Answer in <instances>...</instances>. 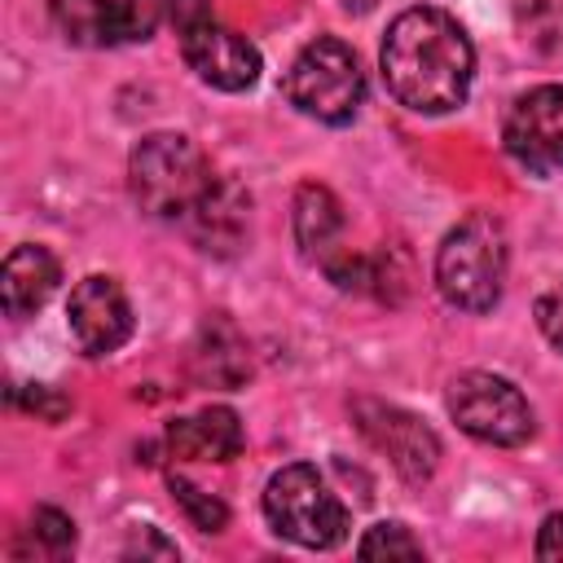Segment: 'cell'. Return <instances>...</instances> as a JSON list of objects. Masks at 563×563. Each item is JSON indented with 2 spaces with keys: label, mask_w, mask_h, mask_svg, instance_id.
Listing matches in <instances>:
<instances>
[{
  "label": "cell",
  "mask_w": 563,
  "mask_h": 563,
  "mask_svg": "<svg viewBox=\"0 0 563 563\" xmlns=\"http://www.w3.org/2000/svg\"><path fill=\"white\" fill-rule=\"evenodd\" d=\"M48 18L70 44L114 48L150 40L163 18V0H48Z\"/></svg>",
  "instance_id": "9c48e42d"
},
{
  "label": "cell",
  "mask_w": 563,
  "mask_h": 563,
  "mask_svg": "<svg viewBox=\"0 0 563 563\" xmlns=\"http://www.w3.org/2000/svg\"><path fill=\"white\" fill-rule=\"evenodd\" d=\"M62 282V264L48 246L40 242H22L4 255V268H0V303H4V317L9 321H26L31 312H40L48 303V295L57 290Z\"/></svg>",
  "instance_id": "4fadbf2b"
},
{
  "label": "cell",
  "mask_w": 563,
  "mask_h": 563,
  "mask_svg": "<svg viewBox=\"0 0 563 563\" xmlns=\"http://www.w3.org/2000/svg\"><path fill=\"white\" fill-rule=\"evenodd\" d=\"M378 66L387 92L418 114H449L466 101L475 79V48L462 22L444 9L413 4L391 18Z\"/></svg>",
  "instance_id": "6da1fadb"
},
{
  "label": "cell",
  "mask_w": 563,
  "mask_h": 563,
  "mask_svg": "<svg viewBox=\"0 0 563 563\" xmlns=\"http://www.w3.org/2000/svg\"><path fill=\"white\" fill-rule=\"evenodd\" d=\"M9 400H13V405H22L26 413L44 418V422H57V418H66V413H70V400H66V396H57V391H53V387H44V383L13 387V391H9Z\"/></svg>",
  "instance_id": "d6986e66"
},
{
  "label": "cell",
  "mask_w": 563,
  "mask_h": 563,
  "mask_svg": "<svg viewBox=\"0 0 563 563\" xmlns=\"http://www.w3.org/2000/svg\"><path fill=\"white\" fill-rule=\"evenodd\" d=\"M163 444L180 462H233L246 444V431H242V418L229 405H207L202 413L167 422Z\"/></svg>",
  "instance_id": "7c38bea8"
},
{
  "label": "cell",
  "mask_w": 563,
  "mask_h": 563,
  "mask_svg": "<svg viewBox=\"0 0 563 563\" xmlns=\"http://www.w3.org/2000/svg\"><path fill=\"white\" fill-rule=\"evenodd\" d=\"M356 554L361 559H422V541L405 523L387 519V523L365 528V537L356 541Z\"/></svg>",
  "instance_id": "ac0fdd59"
},
{
  "label": "cell",
  "mask_w": 563,
  "mask_h": 563,
  "mask_svg": "<svg viewBox=\"0 0 563 563\" xmlns=\"http://www.w3.org/2000/svg\"><path fill=\"white\" fill-rule=\"evenodd\" d=\"M75 550V519L57 506H35L22 541L13 545L18 559H66Z\"/></svg>",
  "instance_id": "2e32d148"
},
{
  "label": "cell",
  "mask_w": 563,
  "mask_h": 563,
  "mask_svg": "<svg viewBox=\"0 0 563 563\" xmlns=\"http://www.w3.org/2000/svg\"><path fill=\"white\" fill-rule=\"evenodd\" d=\"M537 559L541 563H563V510L545 515V523L537 532Z\"/></svg>",
  "instance_id": "7402d4cb"
},
{
  "label": "cell",
  "mask_w": 563,
  "mask_h": 563,
  "mask_svg": "<svg viewBox=\"0 0 563 563\" xmlns=\"http://www.w3.org/2000/svg\"><path fill=\"white\" fill-rule=\"evenodd\" d=\"M123 559H176V545L163 541L158 528H136L132 541L123 545Z\"/></svg>",
  "instance_id": "44dd1931"
},
{
  "label": "cell",
  "mask_w": 563,
  "mask_h": 563,
  "mask_svg": "<svg viewBox=\"0 0 563 563\" xmlns=\"http://www.w3.org/2000/svg\"><path fill=\"white\" fill-rule=\"evenodd\" d=\"M167 18H172L176 31H185V26H194V22L216 18V9H211V0H167Z\"/></svg>",
  "instance_id": "603a6c76"
},
{
  "label": "cell",
  "mask_w": 563,
  "mask_h": 563,
  "mask_svg": "<svg viewBox=\"0 0 563 563\" xmlns=\"http://www.w3.org/2000/svg\"><path fill=\"white\" fill-rule=\"evenodd\" d=\"M216 172L207 154L185 136V132H150L136 141L128 158V189L132 202L150 220H172L185 224L202 198L216 189Z\"/></svg>",
  "instance_id": "7a4b0ae2"
},
{
  "label": "cell",
  "mask_w": 563,
  "mask_h": 563,
  "mask_svg": "<svg viewBox=\"0 0 563 563\" xmlns=\"http://www.w3.org/2000/svg\"><path fill=\"white\" fill-rule=\"evenodd\" d=\"M66 325L84 356H110L132 339L136 317H132L123 286L106 273H92V277L75 282L70 303H66Z\"/></svg>",
  "instance_id": "30bf717a"
},
{
  "label": "cell",
  "mask_w": 563,
  "mask_h": 563,
  "mask_svg": "<svg viewBox=\"0 0 563 563\" xmlns=\"http://www.w3.org/2000/svg\"><path fill=\"white\" fill-rule=\"evenodd\" d=\"M352 418H356V431L396 466L400 479L422 484L435 475L440 440L418 413L387 405V400H374V396H361V400H352Z\"/></svg>",
  "instance_id": "52a82bcc"
},
{
  "label": "cell",
  "mask_w": 563,
  "mask_h": 563,
  "mask_svg": "<svg viewBox=\"0 0 563 563\" xmlns=\"http://www.w3.org/2000/svg\"><path fill=\"white\" fill-rule=\"evenodd\" d=\"M444 405H449V418L471 440H484V444H497V449H519L537 431V413H532L528 396L510 378L488 374V369L457 374L449 383Z\"/></svg>",
  "instance_id": "8992f818"
},
{
  "label": "cell",
  "mask_w": 563,
  "mask_h": 563,
  "mask_svg": "<svg viewBox=\"0 0 563 563\" xmlns=\"http://www.w3.org/2000/svg\"><path fill=\"white\" fill-rule=\"evenodd\" d=\"M286 101L317 123H352L365 101V70L352 44L334 35H317L312 44H303L286 70Z\"/></svg>",
  "instance_id": "277c9868"
},
{
  "label": "cell",
  "mask_w": 563,
  "mask_h": 563,
  "mask_svg": "<svg viewBox=\"0 0 563 563\" xmlns=\"http://www.w3.org/2000/svg\"><path fill=\"white\" fill-rule=\"evenodd\" d=\"M295 242L299 255L312 264H330L343 251V207L317 180L295 189Z\"/></svg>",
  "instance_id": "5bb4252c"
},
{
  "label": "cell",
  "mask_w": 563,
  "mask_h": 563,
  "mask_svg": "<svg viewBox=\"0 0 563 563\" xmlns=\"http://www.w3.org/2000/svg\"><path fill=\"white\" fill-rule=\"evenodd\" d=\"M176 35H180V53H185L189 70H194L202 84L220 88V92H246V88L260 79V70H264L260 48H255L246 35L220 26L216 18L194 22V26L176 31Z\"/></svg>",
  "instance_id": "8fae6325"
},
{
  "label": "cell",
  "mask_w": 563,
  "mask_h": 563,
  "mask_svg": "<svg viewBox=\"0 0 563 563\" xmlns=\"http://www.w3.org/2000/svg\"><path fill=\"white\" fill-rule=\"evenodd\" d=\"M501 141L510 158L532 176L563 172V84H537L519 92L506 110Z\"/></svg>",
  "instance_id": "ba28073f"
},
{
  "label": "cell",
  "mask_w": 563,
  "mask_h": 563,
  "mask_svg": "<svg viewBox=\"0 0 563 563\" xmlns=\"http://www.w3.org/2000/svg\"><path fill=\"white\" fill-rule=\"evenodd\" d=\"M506 229L493 211L457 220L435 251V290L462 312H488L506 286Z\"/></svg>",
  "instance_id": "3957f363"
},
{
  "label": "cell",
  "mask_w": 563,
  "mask_h": 563,
  "mask_svg": "<svg viewBox=\"0 0 563 563\" xmlns=\"http://www.w3.org/2000/svg\"><path fill=\"white\" fill-rule=\"evenodd\" d=\"M167 488L176 497V506L185 510V519L198 528V532H224L229 528V506L202 488H194L185 475H167Z\"/></svg>",
  "instance_id": "e0dca14e"
},
{
  "label": "cell",
  "mask_w": 563,
  "mask_h": 563,
  "mask_svg": "<svg viewBox=\"0 0 563 563\" xmlns=\"http://www.w3.org/2000/svg\"><path fill=\"white\" fill-rule=\"evenodd\" d=\"M194 378L207 387H242L251 378L246 343L224 317H211L202 325V334L194 343Z\"/></svg>",
  "instance_id": "9a60e30c"
},
{
  "label": "cell",
  "mask_w": 563,
  "mask_h": 563,
  "mask_svg": "<svg viewBox=\"0 0 563 563\" xmlns=\"http://www.w3.org/2000/svg\"><path fill=\"white\" fill-rule=\"evenodd\" d=\"M264 519L303 550H334L347 537V510L312 462H290L268 475Z\"/></svg>",
  "instance_id": "5b68a950"
},
{
  "label": "cell",
  "mask_w": 563,
  "mask_h": 563,
  "mask_svg": "<svg viewBox=\"0 0 563 563\" xmlns=\"http://www.w3.org/2000/svg\"><path fill=\"white\" fill-rule=\"evenodd\" d=\"M537 325H541V334L550 339V347H559L563 352V277L550 286V290H541L537 295Z\"/></svg>",
  "instance_id": "ffe728a7"
}]
</instances>
